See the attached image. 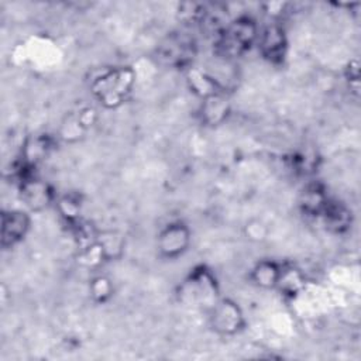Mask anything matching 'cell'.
<instances>
[{"mask_svg":"<svg viewBox=\"0 0 361 361\" xmlns=\"http://www.w3.org/2000/svg\"><path fill=\"white\" fill-rule=\"evenodd\" d=\"M135 82L130 66H113L103 69L90 80V92L106 109L121 106L133 92Z\"/></svg>","mask_w":361,"mask_h":361,"instance_id":"obj_1","label":"cell"},{"mask_svg":"<svg viewBox=\"0 0 361 361\" xmlns=\"http://www.w3.org/2000/svg\"><path fill=\"white\" fill-rule=\"evenodd\" d=\"M259 28L255 20L248 16L237 17L226 24L217 34V54L226 59H233L244 55L258 41Z\"/></svg>","mask_w":361,"mask_h":361,"instance_id":"obj_2","label":"cell"},{"mask_svg":"<svg viewBox=\"0 0 361 361\" xmlns=\"http://www.w3.org/2000/svg\"><path fill=\"white\" fill-rule=\"evenodd\" d=\"M209 323L216 334L231 337L244 330L245 317L234 299L221 298L216 299L210 306Z\"/></svg>","mask_w":361,"mask_h":361,"instance_id":"obj_3","label":"cell"},{"mask_svg":"<svg viewBox=\"0 0 361 361\" xmlns=\"http://www.w3.org/2000/svg\"><path fill=\"white\" fill-rule=\"evenodd\" d=\"M192 233L183 221H171L164 226L157 237V250L159 257L165 259H176L182 257L190 247Z\"/></svg>","mask_w":361,"mask_h":361,"instance_id":"obj_4","label":"cell"},{"mask_svg":"<svg viewBox=\"0 0 361 361\" xmlns=\"http://www.w3.org/2000/svg\"><path fill=\"white\" fill-rule=\"evenodd\" d=\"M258 49L261 55L271 63H282L286 51H288V41L285 35V30L278 24H269L264 30L259 31Z\"/></svg>","mask_w":361,"mask_h":361,"instance_id":"obj_5","label":"cell"},{"mask_svg":"<svg viewBox=\"0 0 361 361\" xmlns=\"http://www.w3.org/2000/svg\"><path fill=\"white\" fill-rule=\"evenodd\" d=\"M31 226L30 216L23 210L1 213V247L10 248L24 240Z\"/></svg>","mask_w":361,"mask_h":361,"instance_id":"obj_6","label":"cell"},{"mask_svg":"<svg viewBox=\"0 0 361 361\" xmlns=\"http://www.w3.org/2000/svg\"><path fill=\"white\" fill-rule=\"evenodd\" d=\"M20 193L23 202L32 210H42L52 202L51 188L38 178L27 176L21 180Z\"/></svg>","mask_w":361,"mask_h":361,"instance_id":"obj_7","label":"cell"},{"mask_svg":"<svg viewBox=\"0 0 361 361\" xmlns=\"http://www.w3.org/2000/svg\"><path fill=\"white\" fill-rule=\"evenodd\" d=\"M230 114V103L226 97L224 92L210 94L204 99H202L200 107H199V116L200 121L204 126H219L223 124Z\"/></svg>","mask_w":361,"mask_h":361,"instance_id":"obj_8","label":"cell"},{"mask_svg":"<svg viewBox=\"0 0 361 361\" xmlns=\"http://www.w3.org/2000/svg\"><path fill=\"white\" fill-rule=\"evenodd\" d=\"M281 264L272 259H259L250 271V281L261 289H275L281 272Z\"/></svg>","mask_w":361,"mask_h":361,"instance_id":"obj_9","label":"cell"},{"mask_svg":"<svg viewBox=\"0 0 361 361\" xmlns=\"http://www.w3.org/2000/svg\"><path fill=\"white\" fill-rule=\"evenodd\" d=\"M186 80H188L192 92H195L202 99H204L210 94L223 92L220 83L212 75H209L207 72H204L199 68H195V66H188Z\"/></svg>","mask_w":361,"mask_h":361,"instance_id":"obj_10","label":"cell"},{"mask_svg":"<svg viewBox=\"0 0 361 361\" xmlns=\"http://www.w3.org/2000/svg\"><path fill=\"white\" fill-rule=\"evenodd\" d=\"M305 275L303 272L293 265H282L276 288L283 296L293 298L305 288Z\"/></svg>","mask_w":361,"mask_h":361,"instance_id":"obj_11","label":"cell"},{"mask_svg":"<svg viewBox=\"0 0 361 361\" xmlns=\"http://www.w3.org/2000/svg\"><path fill=\"white\" fill-rule=\"evenodd\" d=\"M320 219L324 226L334 233H341L351 226V212L344 204L333 200H329Z\"/></svg>","mask_w":361,"mask_h":361,"instance_id":"obj_12","label":"cell"},{"mask_svg":"<svg viewBox=\"0 0 361 361\" xmlns=\"http://www.w3.org/2000/svg\"><path fill=\"white\" fill-rule=\"evenodd\" d=\"M329 196L319 185H309L300 196V207L307 216L320 217L329 203Z\"/></svg>","mask_w":361,"mask_h":361,"instance_id":"obj_13","label":"cell"},{"mask_svg":"<svg viewBox=\"0 0 361 361\" xmlns=\"http://www.w3.org/2000/svg\"><path fill=\"white\" fill-rule=\"evenodd\" d=\"M162 56L171 65L186 66L192 56V44L190 41L183 38L169 39V44L162 47Z\"/></svg>","mask_w":361,"mask_h":361,"instance_id":"obj_14","label":"cell"},{"mask_svg":"<svg viewBox=\"0 0 361 361\" xmlns=\"http://www.w3.org/2000/svg\"><path fill=\"white\" fill-rule=\"evenodd\" d=\"M94 240L100 245V248L106 257V261L118 258L121 255L123 248H124V241L117 233H114V231L96 233Z\"/></svg>","mask_w":361,"mask_h":361,"instance_id":"obj_15","label":"cell"},{"mask_svg":"<svg viewBox=\"0 0 361 361\" xmlns=\"http://www.w3.org/2000/svg\"><path fill=\"white\" fill-rule=\"evenodd\" d=\"M89 292L96 303H106L113 296L114 285L109 276L97 275L90 281Z\"/></svg>","mask_w":361,"mask_h":361,"instance_id":"obj_16","label":"cell"},{"mask_svg":"<svg viewBox=\"0 0 361 361\" xmlns=\"http://www.w3.org/2000/svg\"><path fill=\"white\" fill-rule=\"evenodd\" d=\"M49 149V141L48 138L35 137L30 140L24 147V159L28 165H35L38 161H41Z\"/></svg>","mask_w":361,"mask_h":361,"instance_id":"obj_17","label":"cell"},{"mask_svg":"<svg viewBox=\"0 0 361 361\" xmlns=\"http://www.w3.org/2000/svg\"><path fill=\"white\" fill-rule=\"evenodd\" d=\"M87 128L80 121L79 116H69L61 126V137L65 141H75L78 140Z\"/></svg>","mask_w":361,"mask_h":361,"instance_id":"obj_18","label":"cell"},{"mask_svg":"<svg viewBox=\"0 0 361 361\" xmlns=\"http://www.w3.org/2000/svg\"><path fill=\"white\" fill-rule=\"evenodd\" d=\"M79 209H80V204H79L78 199H75V197L65 196L59 200V210H61L62 216H65L69 221H73L78 219Z\"/></svg>","mask_w":361,"mask_h":361,"instance_id":"obj_19","label":"cell"}]
</instances>
